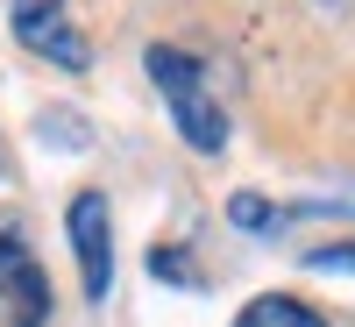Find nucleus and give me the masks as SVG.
<instances>
[{
	"mask_svg": "<svg viewBox=\"0 0 355 327\" xmlns=\"http://www.w3.org/2000/svg\"><path fill=\"white\" fill-rule=\"evenodd\" d=\"M142 65H150L157 93H164V107H171V128L185 135L199 157L227 150V114H220L214 93H206V65H199V57L178 50V43H150V50H142Z\"/></svg>",
	"mask_w": 355,
	"mask_h": 327,
	"instance_id": "f257e3e1",
	"label": "nucleus"
},
{
	"mask_svg": "<svg viewBox=\"0 0 355 327\" xmlns=\"http://www.w3.org/2000/svg\"><path fill=\"white\" fill-rule=\"evenodd\" d=\"M64 228H71V256H78L85 299H107V285H114V214H107V192H71Z\"/></svg>",
	"mask_w": 355,
	"mask_h": 327,
	"instance_id": "f03ea898",
	"label": "nucleus"
},
{
	"mask_svg": "<svg viewBox=\"0 0 355 327\" xmlns=\"http://www.w3.org/2000/svg\"><path fill=\"white\" fill-rule=\"evenodd\" d=\"M8 22H15V43L36 50V57H50L57 72H85V65H93V43L64 22V0H15Z\"/></svg>",
	"mask_w": 355,
	"mask_h": 327,
	"instance_id": "7ed1b4c3",
	"label": "nucleus"
},
{
	"mask_svg": "<svg viewBox=\"0 0 355 327\" xmlns=\"http://www.w3.org/2000/svg\"><path fill=\"white\" fill-rule=\"evenodd\" d=\"M50 320V278L21 235H0V327H43Z\"/></svg>",
	"mask_w": 355,
	"mask_h": 327,
	"instance_id": "20e7f679",
	"label": "nucleus"
},
{
	"mask_svg": "<svg viewBox=\"0 0 355 327\" xmlns=\"http://www.w3.org/2000/svg\"><path fill=\"white\" fill-rule=\"evenodd\" d=\"M234 327H327L306 299H291V292H263V299H249L242 313H234Z\"/></svg>",
	"mask_w": 355,
	"mask_h": 327,
	"instance_id": "39448f33",
	"label": "nucleus"
},
{
	"mask_svg": "<svg viewBox=\"0 0 355 327\" xmlns=\"http://www.w3.org/2000/svg\"><path fill=\"white\" fill-rule=\"evenodd\" d=\"M227 221L242 228V235H277L291 214H284V206H270V199H256V192H234V199H227Z\"/></svg>",
	"mask_w": 355,
	"mask_h": 327,
	"instance_id": "423d86ee",
	"label": "nucleus"
},
{
	"mask_svg": "<svg viewBox=\"0 0 355 327\" xmlns=\"http://www.w3.org/2000/svg\"><path fill=\"white\" fill-rule=\"evenodd\" d=\"M306 271H355V235L348 242H320V249H299Z\"/></svg>",
	"mask_w": 355,
	"mask_h": 327,
	"instance_id": "0eeeda50",
	"label": "nucleus"
},
{
	"mask_svg": "<svg viewBox=\"0 0 355 327\" xmlns=\"http://www.w3.org/2000/svg\"><path fill=\"white\" fill-rule=\"evenodd\" d=\"M150 271H157V278H171V285H199V271H192L178 249H157V256H150Z\"/></svg>",
	"mask_w": 355,
	"mask_h": 327,
	"instance_id": "6e6552de",
	"label": "nucleus"
},
{
	"mask_svg": "<svg viewBox=\"0 0 355 327\" xmlns=\"http://www.w3.org/2000/svg\"><path fill=\"white\" fill-rule=\"evenodd\" d=\"M320 8H348V0H320Z\"/></svg>",
	"mask_w": 355,
	"mask_h": 327,
	"instance_id": "1a4fd4ad",
	"label": "nucleus"
}]
</instances>
